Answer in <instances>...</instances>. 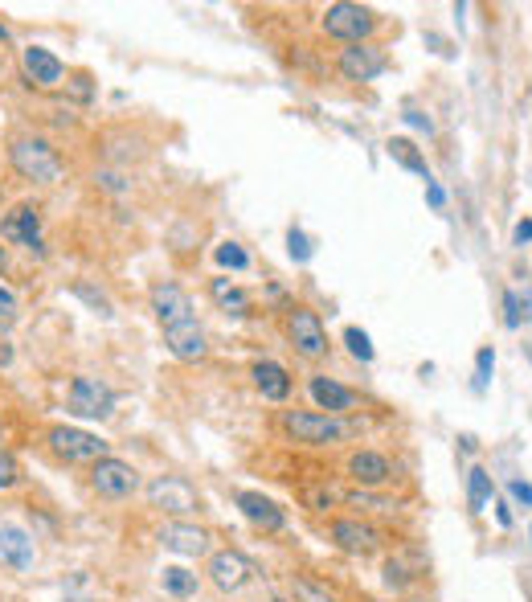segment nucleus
Wrapping results in <instances>:
<instances>
[{
    "instance_id": "nucleus-10",
    "label": "nucleus",
    "mask_w": 532,
    "mask_h": 602,
    "mask_svg": "<svg viewBox=\"0 0 532 602\" xmlns=\"http://www.w3.org/2000/svg\"><path fill=\"white\" fill-rule=\"evenodd\" d=\"M152 312L160 320V328H181L193 320V304H189V295L185 287H176V283H156L152 287Z\"/></svg>"
},
{
    "instance_id": "nucleus-28",
    "label": "nucleus",
    "mask_w": 532,
    "mask_h": 602,
    "mask_svg": "<svg viewBox=\"0 0 532 602\" xmlns=\"http://www.w3.org/2000/svg\"><path fill=\"white\" fill-rule=\"evenodd\" d=\"M344 344H348V353L357 357V361H373V344H369V332H361V328H344Z\"/></svg>"
},
{
    "instance_id": "nucleus-30",
    "label": "nucleus",
    "mask_w": 532,
    "mask_h": 602,
    "mask_svg": "<svg viewBox=\"0 0 532 602\" xmlns=\"http://www.w3.org/2000/svg\"><path fill=\"white\" fill-rule=\"evenodd\" d=\"M74 295H78V299H86V304H91L99 316H115V312H111V299H107L103 291H95L91 283H74Z\"/></svg>"
},
{
    "instance_id": "nucleus-41",
    "label": "nucleus",
    "mask_w": 532,
    "mask_h": 602,
    "mask_svg": "<svg viewBox=\"0 0 532 602\" xmlns=\"http://www.w3.org/2000/svg\"><path fill=\"white\" fill-rule=\"evenodd\" d=\"M74 95L78 99H91V86H86V78H74Z\"/></svg>"
},
{
    "instance_id": "nucleus-15",
    "label": "nucleus",
    "mask_w": 532,
    "mask_h": 602,
    "mask_svg": "<svg viewBox=\"0 0 532 602\" xmlns=\"http://www.w3.org/2000/svg\"><path fill=\"white\" fill-rule=\"evenodd\" d=\"M164 344H168V353L176 361H201L209 353V344H205V328L197 320L181 324V328H168L164 332Z\"/></svg>"
},
{
    "instance_id": "nucleus-12",
    "label": "nucleus",
    "mask_w": 532,
    "mask_h": 602,
    "mask_svg": "<svg viewBox=\"0 0 532 602\" xmlns=\"http://www.w3.org/2000/svg\"><path fill=\"white\" fill-rule=\"evenodd\" d=\"M250 574H254L250 557L238 553V549H221V553L209 557V578H213L217 590H226V594H230V590H242V586L250 582Z\"/></svg>"
},
{
    "instance_id": "nucleus-23",
    "label": "nucleus",
    "mask_w": 532,
    "mask_h": 602,
    "mask_svg": "<svg viewBox=\"0 0 532 602\" xmlns=\"http://www.w3.org/2000/svg\"><path fill=\"white\" fill-rule=\"evenodd\" d=\"M385 148H389V156H393L397 164H402V168H410V172H418V177H426V185H430V168H426V156H422V152H418V148H414L410 140L393 136V140H389Z\"/></svg>"
},
{
    "instance_id": "nucleus-14",
    "label": "nucleus",
    "mask_w": 532,
    "mask_h": 602,
    "mask_svg": "<svg viewBox=\"0 0 532 602\" xmlns=\"http://www.w3.org/2000/svg\"><path fill=\"white\" fill-rule=\"evenodd\" d=\"M238 508H242L246 521H250L254 529H262V533H279V529L287 525L283 508H279L271 496H262V492H238Z\"/></svg>"
},
{
    "instance_id": "nucleus-39",
    "label": "nucleus",
    "mask_w": 532,
    "mask_h": 602,
    "mask_svg": "<svg viewBox=\"0 0 532 602\" xmlns=\"http://www.w3.org/2000/svg\"><path fill=\"white\" fill-rule=\"evenodd\" d=\"M426 201H430L434 209H442V201H447V193H442V189H438V185L430 181V185H426Z\"/></svg>"
},
{
    "instance_id": "nucleus-44",
    "label": "nucleus",
    "mask_w": 532,
    "mask_h": 602,
    "mask_svg": "<svg viewBox=\"0 0 532 602\" xmlns=\"http://www.w3.org/2000/svg\"><path fill=\"white\" fill-rule=\"evenodd\" d=\"M9 267V254H5V246H0V271H5Z\"/></svg>"
},
{
    "instance_id": "nucleus-27",
    "label": "nucleus",
    "mask_w": 532,
    "mask_h": 602,
    "mask_svg": "<svg viewBox=\"0 0 532 602\" xmlns=\"http://www.w3.org/2000/svg\"><path fill=\"white\" fill-rule=\"evenodd\" d=\"M295 598L299 602H336V594L328 586L312 582V578H295Z\"/></svg>"
},
{
    "instance_id": "nucleus-32",
    "label": "nucleus",
    "mask_w": 532,
    "mask_h": 602,
    "mask_svg": "<svg viewBox=\"0 0 532 602\" xmlns=\"http://www.w3.org/2000/svg\"><path fill=\"white\" fill-rule=\"evenodd\" d=\"M348 504H352V508H377V512H385V508H397L393 500H385V496H373V492H352V496H348Z\"/></svg>"
},
{
    "instance_id": "nucleus-25",
    "label": "nucleus",
    "mask_w": 532,
    "mask_h": 602,
    "mask_svg": "<svg viewBox=\"0 0 532 602\" xmlns=\"http://www.w3.org/2000/svg\"><path fill=\"white\" fill-rule=\"evenodd\" d=\"M160 582H164V590L176 594V598H189V594L197 590V574H189L185 566H168V570L160 574Z\"/></svg>"
},
{
    "instance_id": "nucleus-20",
    "label": "nucleus",
    "mask_w": 532,
    "mask_h": 602,
    "mask_svg": "<svg viewBox=\"0 0 532 602\" xmlns=\"http://www.w3.org/2000/svg\"><path fill=\"white\" fill-rule=\"evenodd\" d=\"M0 562L13 570H29L33 566V537L17 525H0Z\"/></svg>"
},
{
    "instance_id": "nucleus-6",
    "label": "nucleus",
    "mask_w": 532,
    "mask_h": 602,
    "mask_svg": "<svg viewBox=\"0 0 532 602\" xmlns=\"http://www.w3.org/2000/svg\"><path fill=\"white\" fill-rule=\"evenodd\" d=\"M148 500H152V508L172 512V516H189V512L201 508L197 488L189 480H181V476H160L156 484H148Z\"/></svg>"
},
{
    "instance_id": "nucleus-33",
    "label": "nucleus",
    "mask_w": 532,
    "mask_h": 602,
    "mask_svg": "<svg viewBox=\"0 0 532 602\" xmlns=\"http://www.w3.org/2000/svg\"><path fill=\"white\" fill-rule=\"evenodd\" d=\"M492 365H496V353H492V349H479V357H475V390H483V385H487V373H492Z\"/></svg>"
},
{
    "instance_id": "nucleus-1",
    "label": "nucleus",
    "mask_w": 532,
    "mask_h": 602,
    "mask_svg": "<svg viewBox=\"0 0 532 602\" xmlns=\"http://www.w3.org/2000/svg\"><path fill=\"white\" fill-rule=\"evenodd\" d=\"M279 426H283V435H291L295 443H307V447H332L352 435V422H344L336 414H312V410H283Z\"/></svg>"
},
{
    "instance_id": "nucleus-18",
    "label": "nucleus",
    "mask_w": 532,
    "mask_h": 602,
    "mask_svg": "<svg viewBox=\"0 0 532 602\" xmlns=\"http://www.w3.org/2000/svg\"><path fill=\"white\" fill-rule=\"evenodd\" d=\"M307 390H312V402H316L324 414H336V418L357 406V394H352L348 385L332 381V377H312V385H307Z\"/></svg>"
},
{
    "instance_id": "nucleus-24",
    "label": "nucleus",
    "mask_w": 532,
    "mask_h": 602,
    "mask_svg": "<svg viewBox=\"0 0 532 602\" xmlns=\"http://www.w3.org/2000/svg\"><path fill=\"white\" fill-rule=\"evenodd\" d=\"M487 500H492V476H487L483 467H471V476H467V504H471V512H483Z\"/></svg>"
},
{
    "instance_id": "nucleus-2",
    "label": "nucleus",
    "mask_w": 532,
    "mask_h": 602,
    "mask_svg": "<svg viewBox=\"0 0 532 602\" xmlns=\"http://www.w3.org/2000/svg\"><path fill=\"white\" fill-rule=\"evenodd\" d=\"M9 160L25 181H37V185H58L62 181V156L54 152L50 140H41V136H17L13 148H9Z\"/></svg>"
},
{
    "instance_id": "nucleus-7",
    "label": "nucleus",
    "mask_w": 532,
    "mask_h": 602,
    "mask_svg": "<svg viewBox=\"0 0 532 602\" xmlns=\"http://www.w3.org/2000/svg\"><path fill=\"white\" fill-rule=\"evenodd\" d=\"M70 410L78 418H107L115 410L111 385H103L99 377H74L70 381Z\"/></svg>"
},
{
    "instance_id": "nucleus-22",
    "label": "nucleus",
    "mask_w": 532,
    "mask_h": 602,
    "mask_svg": "<svg viewBox=\"0 0 532 602\" xmlns=\"http://www.w3.org/2000/svg\"><path fill=\"white\" fill-rule=\"evenodd\" d=\"M209 291H213V299H217L221 312H230V316H246V312H250V295H246L242 287H234L230 279H213Z\"/></svg>"
},
{
    "instance_id": "nucleus-45",
    "label": "nucleus",
    "mask_w": 532,
    "mask_h": 602,
    "mask_svg": "<svg viewBox=\"0 0 532 602\" xmlns=\"http://www.w3.org/2000/svg\"><path fill=\"white\" fill-rule=\"evenodd\" d=\"M0 41H9V29H5V25H0Z\"/></svg>"
},
{
    "instance_id": "nucleus-40",
    "label": "nucleus",
    "mask_w": 532,
    "mask_h": 602,
    "mask_svg": "<svg viewBox=\"0 0 532 602\" xmlns=\"http://www.w3.org/2000/svg\"><path fill=\"white\" fill-rule=\"evenodd\" d=\"M406 123H414V127H422V132L430 136V119H426V115H418V111H406Z\"/></svg>"
},
{
    "instance_id": "nucleus-9",
    "label": "nucleus",
    "mask_w": 532,
    "mask_h": 602,
    "mask_svg": "<svg viewBox=\"0 0 532 602\" xmlns=\"http://www.w3.org/2000/svg\"><path fill=\"white\" fill-rule=\"evenodd\" d=\"M21 70H25L33 91H58L62 78H66V66L46 46H25L21 50Z\"/></svg>"
},
{
    "instance_id": "nucleus-42",
    "label": "nucleus",
    "mask_w": 532,
    "mask_h": 602,
    "mask_svg": "<svg viewBox=\"0 0 532 602\" xmlns=\"http://www.w3.org/2000/svg\"><path fill=\"white\" fill-rule=\"evenodd\" d=\"M496 521H500V525H504V529H508V525H512V512H508V508H504V504H500V508H496Z\"/></svg>"
},
{
    "instance_id": "nucleus-21",
    "label": "nucleus",
    "mask_w": 532,
    "mask_h": 602,
    "mask_svg": "<svg viewBox=\"0 0 532 602\" xmlns=\"http://www.w3.org/2000/svg\"><path fill=\"white\" fill-rule=\"evenodd\" d=\"M250 377H254V390H258L262 398H271V402H283V398L291 394V373H287L279 361H258V365L250 369Z\"/></svg>"
},
{
    "instance_id": "nucleus-35",
    "label": "nucleus",
    "mask_w": 532,
    "mask_h": 602,
    "mask_svg": "<svg viewBox=\"0 0 532 602\" xmlns=\"http://www.w3.org/2000/svg\"><path fill=\"white\" fill-rule=\"evenodd\" d=\"M504 324L508 328H520V299H516V291H504Z\"/></svg>"
},
{
    "instance_id": "nucleus-8",
    "label": "nucleus",
    "mask_w": 532,
    "mask_h": 602,
    "mask_svg": "<svg viewBox=\"0 0 532 602\" xmlns=\"http://www.w3.org/2000/svg\"><path fill=\"white\" fill-rule=\"evenodd\" d=\"M287 336H291L295 349H299L303 357H312V361H320V357L328 353V332H324L320 316L307 312V308H291V316H287Z\"/></svg>"
},
{
    "instance_id": "nucleus-16",
    "label": "nucleus",
    "mask_w": 532,
    "mask_h": 602,
    "mask_svg": "<svg viewBox=\"0 0 532 602\" xmlns=\"http://www.w3.org/2000/svg\"><path fill=\"white\" fill-rule=\"evenodd\" d=\"M332 541H336V549H344V553L369 557V553L381 545V533L369 529V525H361V521H336V525H332Z\"/></svg>"
},
{
    "instance_id": "nucleus-36",
    "label": "nucleus",
    "mask_w": 532,
    "mask_h": 602,
    "mask_svg": "<svg viewBox=\"0 0 532 602\" xmlns=\"http://www.w3.org/2000/svg\"><path fill=\"white\" fill-rule=\"evenodd\" d=\"M287 242H291V254L299 258V263H307V258H312V246H307V238H303L299 230H291V238H287Z\"/></svg>"
},
{
    "instance_id": "nucleus-43",
    "label": "nucleus",
    "mask_w": 532,
    "mask_h": 602,
    "mask_svg": "<svg viewBox=\"0 0 532 602\" xmlns=\"http://www.w3.org/2000/svg\"><path fill=\"white\" fill-rule=\"evenodd\" d=\"M9 361H13V349H9L5 340H0V365H9Z\"/></svg>"
},
{
    "instance_id": "nucleus-19",
    "label": "nucleus",
    "mask_w": 532,
    "mask_h": 602,
    "mask_svg": "<svg viewBox=\"0 0 532 602\" xmlns=\"http://www.w3.org/2000/svg\"><path fill=\"white\" fill-rule=\"evenodd\" d=\"M348 471H352V480H357L361 488H385L393 480L389 459L377 455V451H357V455L348 459Z\"/></svg>"
},
{
    "instance_id": "nucleus-17",
    "label": "nucleus",
    "mask_w": 532,
    "mask_h": 602,
    "mask_svg": "<svg viewBox=\"0 0 532 602\" xmlns=\"http://www.w3.org/2000/svg\"><path fill=\"white\" fill-rule=\"evenodd\" d=\"M160 541H164V549L181 553V557H201V553L209 549V533L197 529V525H185V521L164 525V529H160Z\"/></svg>"
},
{
    "instance_id": "nucleus-5",
    "label": "nucleus",
    "mask_w": 532,
    "mask_h": 602,
    "mask_svg": "<svg viewBox=\"0 0 532 602\" xmlns=\"http://www.w3.org/2000/svg\"><path fill=\"white\" fill-rule=\"evenodd\" d=\"M91 488L107 500H123V496H131L140 488V471L131 463H123V459H115V455H107L91 467Z\"/></svg>"
},
{
    "instance_id": "nucleus-3",
    "label": "nucleus",
    "mask_w": 532,
    "mask_h": 602,
    "mask_svg": "<svg viewBox=\"0 0 532 602\" xmlns=\"http://www.w3.org/2000/svg\"><path fill=\"white\" fill-rule=\"evenodd\" d=\"M373 29H377V17H373V9H365V5H348V0H336V5L324 9V33L348 41V46H361V41H365Z\"/></svg>"
},
{
    "instance_id": "nucleus-26",
    "label": "nucleus",
    "mask_w": 532,
    "mask_h": 602,
    "mask_svg": "<svg viewBox=\"0 0 532 602\" xmlns=\"http://www.w3.org/2000/svg\"><path fill=\"white\" fill-rule=\"evenodd\" d=\"M217 263L230 267V271H246V267H250V254H246L238 242H221V246H217Z\"/></svg>"
},
{
    "instance_id": "nucleus-11",
    "label": "nucleus",
    "mask_w": 532,
    "mask_h": 602,
    "mask_svg": "<svg viewBox=\"0 0 532 602\" xmlns=\"http://www.w3.org/2000/svg\"><path fill=\"white\" fill-rule=\"evenodd\" d=\"M0 238L5 242H17V246H25V250H33V254H41V213H37V205H17L13 213H5V222H0Z\"/></svg>"
},
{
    "instance_id": "nucleus-13",
    "label": "nucleus",
    "mask_w": 532,
    "mask_h": 602,
    "mask_svg": "<svg viewBox=\"0 0 532 602\" xmlns=\"http://www.w3.org/2000/svg\"><path fill=\"white\" fill-rule=\"evenodd\" d=\"M385 66H389L385 50H381V46H369V41H361V46H348V50L340 54V74H344L348 82H369V78L385 74Z\"/></svg>"
},
{
    "instance_id": "nucleus-29",
    "label": "nucleus",
    "mask_w": 532,
    "mask_h": 602,
    "mask_svg": "<svg viewBox=\"0 0 532 602\" xmlns=\"http://www.w3.org/2000/svg\"><path fill=\"white\" fill-rule=\"evenodd\" d=\"M17 480H21V463H17V455H13L9 447H0V492L13 488Z\"/></svg>"
},
{
    "instance_id": "nucleus-4",
    "label": "nucleus",
    "mask_w": 532,
    "mask_h": 602,
    "mask_svg": "<svg viewBox=\"0 0 532 602\" xmlns=\"http://www.w3.org/2000/svg\"><path fill=\"white\" fill-rule=\"evenodd\" d=\"M50 447L66 463H99V459H107V443L99 435H91V430H78V426H54L50 430Z\"/></svg>"
},
{
    "instance_id": "nucleus-34",
    "label": "nucleus",
    "mask_w": 532,
    "mask_h": 602,
    "mask_svg": "<svg viewBox=\"0 0 532 602\" xmlns=\"http://www.w3.org/2000/svg\"><path fill=\"white\" fill-rule=\"evenodd\" d=\"M332 500H336V492H332V488H312V492H307V508H316V512L332 508Z\"/></svg>"
},
{
    "instance_id": "nucleus-38",
    "label": "nucleus",
    "mask_w": 532,
    "mask_h": 602,
    "mask_svg": "<svg viewBox=\"0 0 532 602\" xmlns=\"http://www.w3.org/2000/svg\"><path fill=\"white\" fill-rule=\"evenodd\" d=\"M516 246H524V242H532V218H524V222H516Z\"/></svg>"
},
{
    "instance_id": "nucleus-31",
    "label": "nucleus",
    "mask_w": 532,
    "mask_h": 602,
    "mask_svg": "<svg viewBox=\"0 0 532 602\" xmlns=\"http://www.w3.org/2000/svg\"><path fill=\"white\" fill-rule=\"evenodd\" d=\"M17 324V295L9 287H0V336Z\"/></svg>"
},
{
    "instance_id": "nucleus-37",
    "label": "nucleus",
    "mask_w": 532,
    "mask_h": 602,
    "mask_svg": "<svg viewBox=\"0 0 532 602\" xmlns=\"http://www.w3.org/2000/svg\"><path fill=\"white\" fill-rule=\"evenodd\" d=\"M508 492H512V500H520L524 508H532V484H524V480H512V484H508Z\"/></svg>"
}]
</instances>
